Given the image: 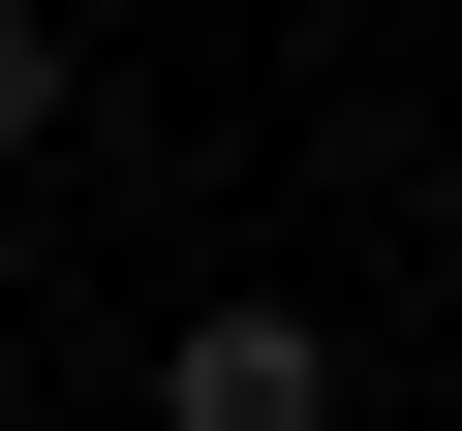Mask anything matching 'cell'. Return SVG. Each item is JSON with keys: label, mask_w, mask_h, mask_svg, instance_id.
Listing matches in <instances>:
<instances>
[{"label": "cell", "mask_w": 462, "mask_h": 431, "mask_svg": "<svg viewBox=\"0 0 462 431\" xmlns=\"http://www.w3.org/2000/svg\"><path fill=\"white\" fill-rule=\"evenodd\" d=\"M154 431H339V308H185L154 339Z\"/></svg>", "instance_id": "cell-1"}, {"label": "cell", "mask_w": 462, "mask_h": 431, "mask_svg": "<svg viewBox=\"0 0 462 431\" xmlns=\"http://www.w3.org/2000/svg\"><path fill=\"white\" fill-rule=\"evenodd\" d=\"M93 124V62H62V0H0V154H62Z\"/></svg>", "instance_id": "cell-2"}]
</instances>
